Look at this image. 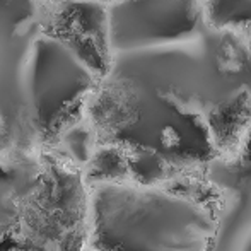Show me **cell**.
<instances>
[{"label":"cell","instance_id":"7a4b0ae2","mask_svg":"<svg viewBox=\"0 0 251 251\" xmlns=\"http://www.w3.org/2000/svg\"><path fill=\"white\" fill-rule=\"evenodd\" d=\"M104 3L0 0V154L51 151L86 166V101L109 65Z\"/></svg>","mask_w":251,"mask_h":251},{"label":"cell","instance_id":"8992f818","mask_svg":"<svg viewBox=\"0 0 251 251\" xmlns=\"http://www.w3.org/2000/svg\"><path fill=\"white\" fill-rule=\"evenodd\" d=\"M250 169V142L234 155L214 161L205 168L208 178L229 197V208L217 231L214 251L251 250Z\"/></svg>","mask_w":251,"mask_h":251},{"label":"cell","instance_id":"ba28073f","mask_svg":"<svg viewBox=\"0 0 251 251\" xmlns=\"http://www.w3.org/2000/svg\"><path fill=\"white\" fill-rule=\"evenodd\" d=\"M89 2H101V3H106V2H109V0H89Z\"/></svg>","mask_w":251,"mask_h":251},{"label":"cell","instance_id":"3957f363","mask_svg":"<svg viewBox=\"0 0 251 251\" xmlns=\"http://www.w3.org/2000/svg\"><path fill=\"white\" fill-rule=\"evenodd\" d=\"M86 190L84 251H214L229 207L205 169L155 183L93 181Z\"/></svg>","mask_w":251,"mask_h":251},{"label":"cell","instance_id":"5b68a950","mask_svg":"<svg viewBox=\"0 0 251 251\" xmlns=\"http://www.w3.org/2000/svg\"><path fill=\"white\" fill-rule=\"evenodd\" d=\"M104 23L109 55L183 40L208 27L201 0H109Z\"/></svg>","mask_w":251,"mask_h":251},{"label":"cell","instance_id":"277c9868","mask_svg":"<svg viewBox=\"0 0 251 251\" xmlns=\"http://www.w3.org/2000/svg\"><path fill=\"white\" fill-rule=\"evenodd\" d=\"M82 166L51 151L0 154V250L84 251Z\"/></svg>","mask_w":251,"mask_h":251},{"label":"cell","instance_id":"6da1fadb","mask_svg":"<svg viewBox=\"0 0 251 251\" xmlns=\"http://www.w3.org/2000/svg\"><path fill=\"white\" fill-rule=\"evenodd\" d=\"M86 120L94 147L118 154L122 179L155 183L203 171L251 139V38L205 27L111 53Z\"/></svg>","mask_w":251,"mask_h":251},{"label":"cell","instance_id":"52a82bcc","mask_svg":"<svg viewBox=\"0 0 251 251\" xmlns=\"http://www.w3.org/2000/svg\"><path fill=\"white\" fill-rule=\"evenodd\" d=\"M201 12L210 29L251 38V0H201Z\"/></svg>","mask_w":251,"mask_h":251}]
</instances>
